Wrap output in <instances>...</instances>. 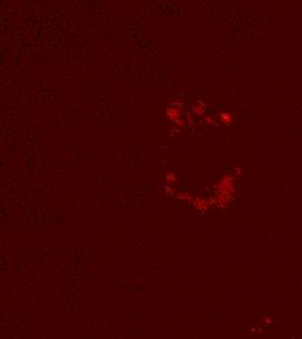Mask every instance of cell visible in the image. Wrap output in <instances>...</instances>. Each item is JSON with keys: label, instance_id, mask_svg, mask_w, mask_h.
Wrapping results in <instances>:
<instances>
[{"label": "cell", "instance_id": "cell-8", "mask_svg": "<svg viewBox=\"0 0 302 339\" xmlns=\"http://www.w3.org/2000/svg\"><path fill=\"white\" fill-rule=\"evenodd\" d=\"M204 123H207V124H215V121L212 120V117L206 116V117H204Z\"/></svg>", "mask_w": 302, "mask_h": 339}, {"label": "cell", "instance_id": "cell-6", "mask_svg": "<svg viewBox=\"0 0 302 339\" xmlns=\"http://www.w3.org/2000/svg\"><path fill=\"white\" fill-rule=\"evenodd\" d=\"M220 120L224 124H231L232 123V116H231V114H228V112H221V114H220Z\"/></svg>", "mask_w": 302, "mask_h": 339}, {"label": "cell", "instance_id": "cell-10", "mask_svg": "<svg viewBox=\"0 0 302 339\" xmlns=\"http://www.w3.org/2000/svg\"><path fill=\"white\" fill-rule=\"evenodd\" d=\"M234 171H236V175H240V173H241V170H240V168H236Z\"/></svg>", "mask_w": 302, "mask_h": 339}, {"label": "cell", "instance_id": "cell-3", "mask_svg": "<svg viewBox=\"0 0 302 339\" xmlns=\"http://www.w3.org/2000/svg\"><path fill=\"white\" fill-rule=\"evenodd\" d=\"M164 179H165V183H167V184H169V185H174V184L177 183V180H178V176H177V173H176V172H173V171H168L167 173H165Z\"/></svg>", "mask_w": 302, "mask_h": 339}, {"label": "cell", "instance_id": "cell-9", "mask_svg": "<svg viewBox=\"0 0 302 339\" xmlns=\"http://www.w3.org/2000/svg\"><path fill=\"white\" fill-rule=\"evenodd\" d=\"M178 132H180V128L176 127V125H174L173 128H171V133H172V134H176V133H178Z\"/></svg>", "mask_w": 302, "mask_h": 339}, {"label": "cell", "instance_id": "cell-4", "mask_svg": "<svg viewBox=\"0 0 302 339\" xmlns=\"http://www.w3.org/2000/svg\"><path fill=\"white\" fill-rule=\"evenodd\" d=\"M191 110H193L194 114L198 115V116L203 115V112H204V103H203L202 101L195 102V103L193 104V107H191Z\"/></svg>", "mask_w": 302, "mask_h": 339}, {"label": "cell", "instance_id": "cell-1", "mask_svg": "<svg viewBox=\"0 0 302 339\" xmlns=\"http://www.w3.org/2000/svg\"><path fill=\"white\" fill-rule=\"evenodd\" d=\"M182 107L184 104L181 102L174 101L165 110V117L178 128H185L186 125L185 119H182Z\"/></svg>", "mask_w": 302, "mask_h": 339}, {"label": "cell", "instance_id": "cell-5", "mask_svg": "<svg viewBox=\"0 0 302 339\" xmlns=\"http://www.w3.org/2000/svg\"><path fill=\"white\" fill-rule=\"evenodd\" d=\"M176 198L180 200V201H188V202H193V196L189 192H181L176 194Z\"/></svg>", "mask_w": 302, "mask_h": 339}, {"label": "cell", "instance_id": "cell-2", "mask_svg": "<svg viewBox=\"0 0 302 339\" xmlns=\"http://www.w3.org/2000/svg\"><path fill=\"white\" fill-rule=\"evenodd\" d=\"M193 206L197 209L198 211L201 213H206L210 207H211V203H210V200H206L203 197H199V196H197V197L193 198Z\"/></svg>", "mask_w": 302, "mask_h": 339}, {"label": "cell", "instance_id": "cell-7", "mask_svg": "<svg viewBox=\"0 0 302 339\" xmlns=\"http://www.w3.org/2000/svg\"><path fill=\"white\" fill-rule=\"evenodd\" d=\"M164 192H165V194H168V196H176L177 194V190L173 188L172 185H169V184H167V185H164Z\"/></svg>", "mask_w": 302, "mask_h": 339}]
</instances>
